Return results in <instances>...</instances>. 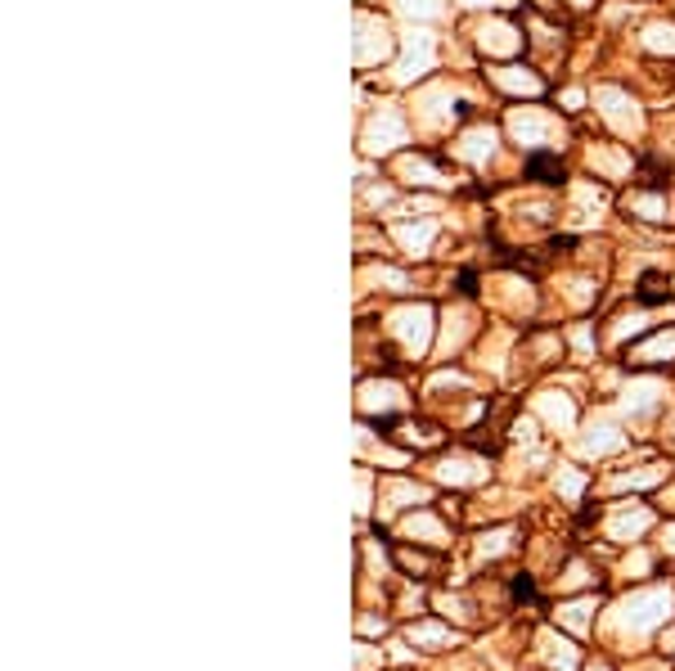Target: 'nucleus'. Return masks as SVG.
I'll use <instances>...</instances> for the list:
<instances>
[{"label":"nucleus","mask_w":675,"mask_h":671,"mask_svg":"<svg viewBox=\"0 0 675 671\" xmlns=\"http://www.w3.org/2000/svg\"><path fill=\"white\" fill-rule=\"evenodd\" d=\"M522 176L536 180V185H562V176H568V167H562L558 154H532L528 167H522Z\"/></svg>","instance_id":"f257e3e1"},{"label":"nucleus","mask_w":675,"mask_h":671,"mask_svg":"<svg viewBox=\"0 0 675 671\" xmlns=\"http://www.w3.org/2000/svg\"><path fill=\"white\" fill-rule=\"evenodd\" d=\"M666 176H671V167H662L658 158H644V167H640V185H649V190H662Z\"/></svg>","instance_id":"f03ea898"},{"label":"nucleus","mask_w":675,"mask_h":671,"mask_svg":"<svg viewBox=\"0 0 675 671\" xmlns=\"http://www.w3.org/2000/svg\"><path fill=\"white\" fill-rule=\"evenodd\" d=\"M640 303H666V289H662V280H653V275H649V280L640 284Z\"/></svg>","instance_id":"7ed1b4c3"},{"label":"nucleus","mask_w":675,"mask_h":671,"mask_svg":"<svg viewBox=\"0 0 675 671\" xmlns=\"http://www.w3.org/2000/svg\"><path fill=\"white\" fill-rule=\"evenodd\" d=\"M473 284H477V280H473V275H469V271H464V275H460V293H469V297H473V293H477V289H473Z\"/></svg>","instance_id":"20e7f679"}]
</instances>
